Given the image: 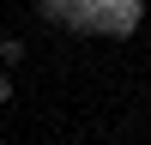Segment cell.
I'll return each mask as SVG.
<instances>
[{"label":"cell","instance_id":"cell-2","mask_svg":"<svg viewBox=\"0 0 151 145\" xmlns=\"http://www.w3.org/2000/svg\"><path fill=\"white\" fill-rule=\"evenodd\" d=\"M0 103H12V72L0 67Z\"/></svg>","mask_w":151,"mask_h":145},{"label":"cell","instance_id":"cell-1","mask_svg":"<svg viewBox=\"0 0 151 145\" xmlns=\"http://www.w3.org/2000/svg\"><path fill=\"white\" fill-rule=\"evenodd\" d=\"M24 55H30V48H24V36H0V67H18Z\"/></svg>","mask_w":151,"mask_h":145}]
</instances>
